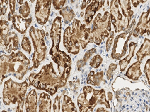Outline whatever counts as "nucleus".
<instances>
[{
    "instance_id": "13",
    "label": "nucleus",
    "mask_w": 150,
    "mask_h": 112,
    "mask_svg": "<svg viewBox=\"0 0 150 112\" xmlns=\"http://www.w3.org/2000/svg\"><path fill=\"white\" fill-rule=\"evenodd\" d=\"M65 41V42H66V41H67V39H65V41Z\"/></svg>"
},
{
    "instance_id": "9",
    "label": "nucleus",
    "mask_w": 150,
    "mask_h": 112,
    "mask_svg": "<svg viewBox=\"0 0 150 112\" xmlns=\"http://www.w3.org/2000/svg\"><path fill=\"white\" fill-rule=\"evenodd\" d=\"M69 44H70V45H71H71H72V43H71H71H69Z\"/></svg>"
},
{
    "instance_id": "10",
    "label": "nucleus",
    "mask_w": 150,
    "mask_h": 112,
    "mask_svg": "<svg viewBox=\"0 0 150 112\" xmlns=\"http://www.w3.org/2000/svg\"><path fill=\"white\" fill-rule=\"evenodd\" d=\"M37 84H35V86H38Z\"/></svg>"
},
{
    "instance_id": "4",
    "label": "nucleus",
    "mask_w": 150,
    "mask_h": 112,
    "mask_svg": "<svg viewBox=\"0 0 150 112\" xmlns=\"http://www.w3.org/2000/svg\"><path fill=\"white\" fill-rule=\"evenodd\" d=\"M146 75L147 76V79L149 82V84H150V60H148L147 62L146 63L145 69H144Z\"/></svg>"
},
{
    "instance_id": "1",
    "label": "nucleus",
    "mask_w": 150,
    "mask_h": 112,
    "mask_svg": "<svg viewBox=\"0 0 150 112\" xmlns=\"http://www.w3.org/2000/svg\"><path fill=\"white\" fill-rule=\"evenodd\" d=\"M141 62L137 61L135 63H133L129 68L126 73V76L127 77L133 80H138L142 73L140 69Z\"/></svg>"
},
{
    "instance_id": "3",
    "label": "nucleus",
    "mask_w": 150,
    "mask_h": 112,
    "mask_svg": "<svg viewBox=\"0 0 150 112\" xmlns=\"http://www.w3.org/2000/svg\"><path fill=\"white\" fill-rule=\"evenodd\" d=\"M136 46V44H135V43H131L130 45V50L129 54L125 58L124 60L120 61L119 65L121 71H124L126 68L127 66H128L129 63H130L131 60L134 55Z\"/></svg>"
},
{
    "instance_id": "5",
    "label": "nucleus",
    "mask_w": 150,
    "mask_h": 112,
    "mask_svg": "<svg viewBox=\"0 0 150 112\" xmlns=\"http://www.w3.org/2000/svg\"><path fill=\"white\" fill-rule=\"evenodd\" d=\"M99 91H95V92H94V94H95V95H97L99 93Z\"/></svg>"
},
{
    "instance_id": "6",
    "label": "nucleus",
    "mask_w": 150,
    "mask_h": 112,
    "mask_svg": "<svg viewBox=\"0 0 150 112\" xmlns=\"http://www.w3.org/2000/svg\"><path fill=\"white\" fill-rule=\"evenodd\" d=\"M93 74H94V72H91L90 74L91 75H93Z\"/></svg>"
},
{
    "instance_id": "2",
    "label": "nucleus",
    "mask_w": 150,
    "mask_h": 112,
    "mask_svg": "<svg viewBox=\"0 0 150 112\" xmlns=\"http://www.w3.org/2000/svg\"><path fill=\"white\" fill-rule=\"evenodd\" d=\"M150 53V41L148 39H145L144 44L142 46L140 50L137 53L138 61L141 62L144 57L148 55Z\"/></svg>"
},
{
    "instance_id": "15",
    "label": "nucleus",
    "mask_w": 150,
    "mask_h": 112,
    "mask_svg": "<svg viewBox=\"0 0 150 112\" xmlns=\"http://www.w3.org/2000/svg\"><path fill=\"white\" fill-rule=\"evenodd\" d=\"M53 33H52L51 34V36H53Z\"/></svg>"
},
{
    "instance_id": "14",
    "label": "nucleus",
    "mask_w": 150,
    "mask_h": 112,
    "mask_svg": "<svg viewBox=\"0 0 150 112\" xmlns=\"http://www.w3.org/2000/svg\"><path fill=\"white\" fill-rule=\"evenodd\" d=\"M6 23H7V25H8V24H9V23H8V22H6Z\"/></svg>"
},
{
    "instance_id": "11",
    "label": "nucleus",
    "mask_w": 150,
    "mask_h": 112,
    "mask_svg": "<svg viewBox=\"0 0 150 112\" xmlns=\"http://www.w3.org/2000/svg\"><path fill=\"white\" fill-rule=\"evenodd\" d=\"M79 107H81V105L80 104H79Z\"/></svg>"
},
{
    "instance_id": "8",
    "label": "nucleus",
    "mask_w": 150,
    "mask_h": 112,
    "mask_svg": "<svg viewBox=\"0 0 150 112\" xmlns=\"http://www.w3.org/2000/svg\"><path fill=\"white\" fill-rule=\"evenodd\" d=\"M90 82H91L90 80H89V81H88V83H90Z\"/></svg>"
},
{
    "instance_id": "12",
    "label": "nucleus",
    "mask_w": 150,
    "mask_h": 112,
    "mask_svg": "<svg viewBox=\"0 0 150 112\" xmlns=\"http://www.w3.org/2000/svg\"><path fill=\"white\" fill-rule=\"evenodd\" d=\"M76 46H78V44H76Z\"/></svg>"
},
{
    "instance_id": "7",
    "label": "nucleus",
    "mask_w": 150,
    "mask_h": 112,
    "mask_svg": "<svg viewBox=\"0 0 150 112\" xmlns=\"http://www.w3.org/2000/svg\"><path fill=\"white\" fill-rule=\"evenodd\" d=\"M95 29H97V25H96L95 27Z\"/></svg>"
}]
</instances>
